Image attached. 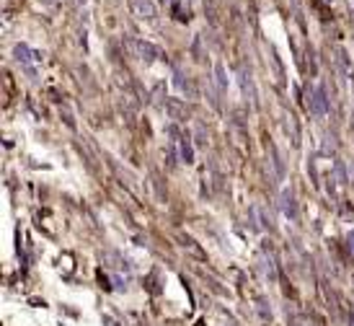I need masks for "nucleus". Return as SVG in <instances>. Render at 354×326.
<instances>
[{"instance_id": "f257e3e1", "label": "nucleus", "mask_w": 354, "mask_h": 326, "mask_svg": "<svg viewBox=\"0 0 354 326\" xmlns=\"http://www.w3.org/2000/svg\"><path fill=\"white\" fill-rule=\"evenodd\" d=\"M308 109L313 114H326L328 112V98H326V91H323V86H316L310 94H308Z\"/></svg>"}, {"instance_id": "f03ea898", "label": "nucleus", "mask_w": 354, "mask_h": 326, "mask_svg": "<svg viewBox=\"0 0 354 326\" xmlns=\"http://www.w3.org/2000/svg\"><path fill=\"white\" fill-rule=\"evenodd\" d=\"M134 50H137V54H140L142 60H148V62L160 60V57H163V50L156 47V44H150V42H134Z\"/></svg>"}, {"instance_id": "7ed1b4c3", "label": "nucleus", "mask_w": 354, "mask_h": 326, "mask_svg": "<svg viewBox=\"0 0 354 326\" xmlns=\"http://www.w3.org/2000/svg\"><path fill=\"white\" fill-rule=\"evenodd\" d=\"M166 112L171 114L174 120H186V116H189L186 104H181L178 98H168V101H166Z\"/></svg>"}, {"instance_id": "20e7f679", "label": "nucleus", "mask_w": 354, "mask_h": 326, "mask_svg": "<svg viewBox=\"0 0 354 326\" xmlns=\"http://www.w3.org/2000/svg\"><path fill=\"white\" fill-rule=\"evenodd\" d=\"M132 3V10L137 16H145V18H152L156 16V6L150 3V0H130Z\"/></svg>"}, {"instance_id": "39448f33", "label": "nucleus", "mask_w": 354, "mask_h": 326, "mask_svg": "<svg viewBox=\"0 0 354 326\" xmlns=\"http://www.w3.org/2000/svg\"><path fill=\"white\" fill-rule=\"evenodd\" d=\"M16 60H18V62H24V65H28L32 60H36V54H34L32 50H28L26 44H18V47H16Z\"/></svg>"}, {"instance_id": "423d86ee", "label": "nucleus", "mask_w": 354, "mask_h": 326, "mask_svg": "<svg viewBox=\"0 0 354 326\" xmlns=\"http://www.w3.org/2000/svg\"><path fill=\"white\" fill-rule=\"evenodd\" d=\"M284 212H287V215H292V218L298 215V212H295V200H292L290 194H284Z\"/></svg>"}, {"instance_id": "0eeeda50", "label": "nucleus", "mask_w": 354, "mask_h": 326, "mask_svg": "<svg viewBox=\"0 0 354 326\" xmlns=\"http://www.w3.org/2000/svg\"><path fill=\"white\" fill-rule=\"evenodd\" d=\"M104 324H106V326H116V324H114L112 318H104Z\"/></svg>"}]
</instances>
